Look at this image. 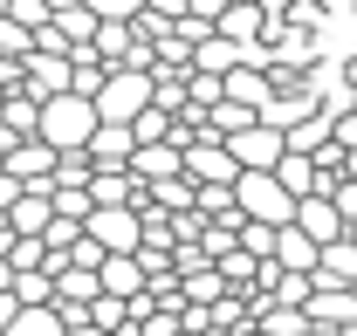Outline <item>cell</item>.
Listing matches in <instances>:
<instances>
[{"label":"cell","instance_id":"34","mask_svg":"<svg viewBox=\"0 0 357 336\" xmlns=\"http://www.w3.org/2000/svg\"><path fill=\"white\" fill-rule=\"evenodd\" d=\"M234 336H261V330H234Z\"/></svg>","mask_w":357,"mask_h":336},{"label":"cell","instance_id":"12","mask_svg":"<svg viewBox=\"0 0 357 336\" xmlns=\"http://www.w3.org/2000/svg\"><path fill=\"white\" fill-rule=\"evenodd\" d=\"M96 289L117 295V302H131V295L144 289V268H137V254H103V261H96Z\"/></svg>","mask_w":357,"mask_h":336},{"label":"cell","instance_id":"28","mask_svg":"<svg viewBox=\"0 0 357 336\" xmlns=\"http://www.w3.org/2000/svg\"><path fill=\"white\" fill-rule=\"evenodd\" d=\"M310 7H316V14H351L357 0H310Z\"/></svg>","mask_w":357,"mask_h":336},{"label":"cell","instance_id":"10","mask_svg":"<svg viewBox=\"0 0 357 336\" xmlns=\"http://www.w3.org/2000/svg\"><path fill=\"white\" fill-rule=\"evenodd\" d=\"M303 323H316V330H344V323H357V295L351 289H310Z\"/></svg>","mask_w":357,"mask_h":336},{"label":"cell","instance_id":"18","mask_svg":"<svg viewBox=\"0 0 357 336\" xmlns=\"http://www.w3.org/2000/svg\"><path fill=\"white\" fill-rule=\"evenodd\" d=\"M83 151H89V165H131L137 144H131V130H124V124H96Z\"/></svg>","mask_w":357,"mask_h":336},{"label":"cell","instance_id":"26","mask_svg":"<svg viewBox=\"0 0 357 336\" xmlns=\"http://www.w3.org/2000/svg\"><path fill=\"white\" fill-rule=\"evenodd\" d=\"M96 21H131V14H144V0H83Z\"/></svg>","mask_w":357,"mask_h":336},{"label":"cell","instance_id":"8","mask_svg":"<svg viewBox=\"0 0 357 336\" xmlns=\"http://www.w3.org/2000/svg\"><path fill=\"white\" fill-rule=\"evenodd\" d=\"M83 199H89V206H131L137 213L151 192H144L124 165H96V171H89V185H83Z\"/></svg>","mask_w":357,"mask_h":336},{"label":"cell","instance_id":"25","mask_svg":"<svg viewBox=\"0 0 357 336\" xmlns=\"http://www.w3.org/2000/svg\"><path fill=\"white\" fill-rule=\"evenodd\" d=\"M323 199H330V206H337V220L351 227V220H357V171H344V178H330V192H323Z\"/></svg>","mask_w":357,"mask_h":336},{"label":"cell","instance_id":"35","mask_svg":"<svg viewBox=\"0 0 357 336\" xmlns=\"http://www.w3.org/2000/svg\"><path fill=\"white\" fill-rule=\"evenodd\" d=\"M351 117H357V96H351Z\"/></svg>","mask_w":357,"mask_h":336},{"label":"cell","instance_id":"4","mask_svg":"<svg viewBox=\"0 0 357 336\" xmlns=\"http://www.w3.org/2000/svg\"><path fill=\"white\" fill-rule=\"evenodd\" d=\"M83 240H96L103 254H137V247H144V227H137L131 206H89Z\"/></svg>","mask_w":357,"mask_h":336},{"label":"cell","instance_id":"36","mask_svg":"<svg viewBox=\"0 0 357 336\" xmlns=\"http://www.w3.org/2000/svg\"><path fill=\"white\" fill-rule=\"evenodd\" d=\"M0 103H7V96H0Z\"/></svg>","mask_w":357,"mask_h":336},{"label":"cell","instance_id":"32","mask_svg":"<svg viewBox=\"0 0 357 336\" xmlns=\"http://www.w3.org/2000/svg\"><path fill=\"white\" fill-rule=\"evenodd\" d=\"M303 336H337V330H316V323H310V330H303Z\"/></svg>","mask_w":357,"mask_h":336},{"label":"cell","instance_id":"24","mask_svg":"<svg viewBox=\"0 0 357 336\" xmlns=\"http://www.w3.org/2000/svg\"><path fill=\"white\" fill-rule=\"evenodd\" d=\"M0 14H7L14 28H28V35H35V28H48V14H55V7H48V0H7Z\"/></svg>","mask_w":357,"mask_h":336},{"label":"cell","instance_id":"15","mask_svg":"<svg viewBox=\"0 0 357 336\" xmlns=\"http://www.w3.org/2000/svg\"><path fill=\"white\" fill-rule=\"evenodd\" d=\"M0 220H7V234H21V240H42V227L55 220V213H48V192H14V206L0 213Z\"/></svg>","mask_w":357,"mask_h":336},{"label":"cell","instance_id":"30","mask_svg":"<svg viewBox=\"0 0 357 336\" xmlns=\"http://www.w3.org/2000/svg\"><path fill=\"white\" fill-rule=\"evenodd\" d=\"M69 336H110V330H96V323H76V330H69Z\"/></svg>","mask_w":357,"mask_h":336},{"label":"cell","instance_id":"9","mask_svg":"<svg viewBox=\"0 0 357 336\" xmlns=\"http://www.w3.org/2000/svg\"><path fill=\"white\" fill-rule=\"evenodd\" d=\"M289 227L310 240V247H330V240H344V220H337V206L323 199V192H310V199H296V213H289Z\"/></svg>","mask_w":357,"mask_h":336},{"label":"cell","instance_id":"27","mask_svg":"<svg viewBox=\"0 0 357 336\" xmlns=\"http://www.w3.org/2000/svg\"><path fill=\"white\" fill-rule=\"evenodd\" d=\"M185 14H192V21H206V28H213V21H220V14H227V0H185Z\"/></svg>","mask_w":357,"mask_h":336},{"label":"cell","instance_id":"19","mask_svg":"<svg viewBox=\"0 0 357 336\" xmlns=\"http://www.w3.org/2000/svg\"><path fill=\"white\" fill-rule=\"evenodd\" d=\"M103 76H110V69H103L89 48H69V96H96V89H103Z\"/></svg>","mask_w":357,"mask_h":336},{"label":"cell","instance_id":"29","mask_svg":"<svg viewBox=\"0 0 357 336\" xmlns=\"http://www.w3.org/2000/svg\"><path fill=\"white\" fill-rule=\"evenodd\" d=\"M14 206V178H7V171H0V213Z\"/></svg>","mask_w":357,"mask_h":336},{"label":"cell","instance_id":"6","mask_svg":"<svg viewBox=\"0 0 357 336\" xmlns=\"http://www.w3.org/2000/svg\"><path fill=\"white\" fill-rule=\"evenodd\" d=\"M178 178H185V185H234V158H227V144H220V137L185 144V151H178Z\"/></svg>","mask_w":357,"mask_h":336},{"label":"cell","instance_id":"17","mask_svg":"<svg viewBox=\"0 0 357 336\" xmlns=\"http://www.w3.org/2000/svg\"><path fill=\"white\" fill-rule=\"evenodd\" d=\"M268 261H275L282 275H316V247L296 234V227H275V247H268Z\"/></svg>","mask_w":357,"mask_h":336},{"label":"cell","instance_id":"21","mask_svg":"<svg viewBox=\"0 0 357 336\" xmlns=\"http://www.w3.org/2000/svg\"><path fill=\"white\" fill-rule=\"evenodd\" d=\"M89 151H55V178H48V185H69V192H83L89 185Z\"/></svg>","mask_w":357,"mask_h":336},{"label":"cell","instance_id":"23","mask_svg":"<svg viewBox=\"0 0 357 336\" xmlns=\"http://www.w3.org/2000/svg\"><path fill=\"white\" fill-rule=\"evenodd\" d=\"M0 124L14 130V144L35 137V103H28V96H7V103H0Z\"/></svg>","mask_w":357,"mask_h":336},{"label":"cell","instance_id":"5","mask_svg":"<svg viewBox=\"0 0 357 336\" xmlns=\"http://www.w3.org/2000/svg\"><path fill=\"white\" fill-rule=\"evenodd\" d=\"M0 171L14 178V192H48V178H55V151H48L42 137H21V144L0 158Z\"/></svg>","mask_w":357,"mask_h":336},{"label":"cell","instance_id":"2","mask_svg":"<svg viewBox=\"0 0 357 336\" xmlns=\"http://www.w3.org/2000/svg\"><path fill=\"white\" fill-rule=\"evenodd\" d=\"M96 124H131L137 110H151V69H110L103 89L89 96Z\"/></svg>","mask_w":357,"mask_h":336},{"label":"cell","instance_id":"3","mask_svg":"<svg viewBox=\"0 0 357 336\" xmlns=\"http://www.w3.org/2000/svg\"><path fill=\"white\" fill-rule=\"evenodd\" d=\"M234 213L255 220V227H289L296 199L275 185V171H234Z\"/></svg>","mask_w":357,"mask_h":336},{"label":"cell","instance_id":"7","mask_svg":"<svg viewBox=\"0 0 357 336\" xmlns=\"http://www.w3.org/2000/svg\"><path fill=\"white\" fill-rule=\"evenodd\" d=\"M227 158H234V171H275V158H282V130H268L261 117H255L248 130L227 137Z\"/></svg>","mask_w":357,"mask_h":336},{"label":"cell","instance_id":"16","mask_svg":"<svg viewBox=\"0 0 357 336\" xmlns=\"http://www.w3.org/2000/svg\"><path fill=\"white\" fill-rule=\"evenodd\" d=\"M124 171H131L137 185H165V178H178V151L172 144H137Z\"/></svg>","mask_w":357,"mask_h":336},{"label":"cell","instance_id":"14","mask_svg":"<svg viewBox=\"0 0 357 336\" xmlns=\"http://www.w3.org/2000/svg\"><path fill=\"white\" fill-rule=\"evenodd\" d=\"M275 185H282L289 199H310V192H323V171H316V158H303V151H282V158H275Z\"/></svg>","mask_w":357,"mask_h":336},{"label":"cell","instance_id":"33","mask_svg":"<svg viewBox=\"0 0 357 336\" xmlns=\"http://www.w3.org/2000/svg\"><path fill=\"white\" fill-rule=\"evenodd\" d=\"M227 7H261V0H227Z\"/></svg>","mask_w":357,"mask_h":336},{"label":"cell","instance_id":"20","mask_svg":"<svg viewBox=\"0 0 357 336\" xmlns=\"http://www.w3.org/2000/svg\"><path fill=\"white\" fill-rule=\"evenodd\" d=\"M0 336H69V330H62L55 309H14V323H7Z\"/></svg>","mask_w":357,"mask_h":336},{"label":"cell","instance_id":"31","mask_svg":"<svg viewBox=\"0 0 357 336\" xmlns=\"http://www.w3.org/2000/svg\"><path fill=\"white\" fill-rule=\"evenodd\" d=\"M7 289H14V268H7V261H0V295H7Z\"/></svg>","mask_w":357,"mask_h":336},{"label":"cell","instance_id":"11","mask_svg":"<svg viewBox=\"0 0 357 336\" xmlns=\"http://www.w3.org/2000/svg\"><path fill=\"white\" fill-rule=\"evenodd\" d=\"M220 103L261 110V103H268V69H261V62H234V69L220 76Z\"/></svg>","mask_w":357,"mask_h":336},{"label":"cell","instance_id":"22","mask_svg":"<svg viewBox=\"0 0 357 336\" xmlns=\"http://www.w3.org/2000/svg\"><path fill=\"white\" fill-rule=\"evenodd\" d=\"M124 130H131V144H165V137H172V117H165V110H137Z\"/></svg>","mask_w":357,"mask_h":336},{"label":"cell","instance_id":"13","mask_svg":"<svg viewBox=\"0 0 357 336\" xmlns=\"http://www.w3.org/2000/svg\"><path fill=\"white\" fill-rule=\"evenodd\" d=\"M48 28H55V42H62V48H89V35H96V14H89L83 0H55Z\"/></svg>","mask_w":357,"mask_h":336},{"label":"cell","instance_id":"1","mask_svg":"<svg viewBox=\"0 0 357 336\" xmlns=\"http://www.w3.org/2000/svg\"><path fill=\"white\" fill-rule=\"evenodd\" d=\"M89 130H96V110H89V96H48V103H35V137H42L48 151H83Z\"/></svg>","mask_w":357,"mask_h":336}]
</instances>
